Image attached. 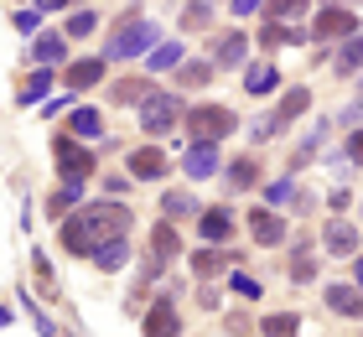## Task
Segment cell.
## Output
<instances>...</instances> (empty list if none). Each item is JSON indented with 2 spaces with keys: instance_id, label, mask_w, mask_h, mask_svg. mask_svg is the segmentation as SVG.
<instances>
[{
  "instance_id": "30",
  "label": "cell",
  "mask_w": 363,
  "mask_h": 337,
  "mask_svg": "<svg viewBox=\"0 0 363 337\" xmlns=\"http://www.w3.org/2000/svg\"><path fill=\"white\" fill-rule=\"evenodd\" d=\"M52 67H37V73H31L26 83H21V104H37V99H47V89H52Z\"/></svg>"
},
{
  "instance_id": "28",
  "label": "cell",
  "mask_w": 363,
  "mask_h": 337,
  "mask_svg": "<svg viewBox=\"0 0 363 337\" xmlns=\"http://www.w3.org/2000/svg\"><path fill=\"white\" fill-rule=\"evenodd\" d=\"M192 213H197L192 192H167V197H161V218H172V223H177V218H192Z\"/></svg>"
},
{
  "instance_id": "32",
  "label": "cell",
  "mask_w": 363,
  "mask_h": 337,
  "mask_svg": "<svg viewBox=\"0 0 363 337\" xmlns=\"http://www.w3.org/2000/svg\"><path fill=\"white\" fill-rule=\"evenodd\" d=\"M306 109H311V94H306V89H291L286 99H280L275 114H280V125H286V120H296V114H306Z\"/></svg>"
},
{
  "instance_id": "20",
  "label": "cell",
  "mask_w": 363,
  "mask_h": 337,
  "mask_svg": "<svg viewBox=\"0 0 363 337\" xmlns=\"http://www.w3.org/2000/svg\"><path fill=\"white\" fill-rule=\"evenodd\" d=\"M156 89H151V83H145V78H125V83H109V99H114V104H145V99H151Z\"/></svg>"
},
{
  "instance_id": "1",
  "label": "cell",
  "mask_w": 363,
  "mask_h": 337,
  "mask_svg": "<svg viewBox=\"0 0 363 337\" xmlns=\"http://www.w3.org/2000/svg\"><path fill=\"white\" fill-rule=\"evenodd\" d=\"M161 42V26L145 21V16H135V21H125L120 31H114V42L104 47V62H125V57H151Z\"/></svg>"
},
{
  "instance_id": "27",
  "label": "cell",
  "mask_w": 363,
  "mask_h": 337,
  "mask_svg": "<svg viewBox=\"0 0 363 337\" xmlns=\"http://www.w3.org/2000/svg\"><path fill=\"white\" fill-rule=\"evenodd\" d=\"M259 42H265V47H296L301 31H296L291 21H265V26H259Z\"/></svg>"
},
{
  "instance_id": "34",
  "label": "cell",
  "mask_w": 363,
  "mask_h": 337,
  "mask_svg": "<svg viewBox=\"0 0 363 337\" xmlns=\"http://www.w3.org/2000/svg\"><path fill=\"white\" fill-rule=\"evenodd\" d=\"M208 21H213V0H192V6L182 11V26H192V31L208 26Z\"/></svg>"
},
{
  "instance_id": "25",
  "label": "cell",
  "mask_w": 363,
  "mask_h": 337,
  "mask_svg": "<svg viewBox=\"0 0 363 337\" xmlns=\"http://www.w3.org/2000/svg\"><path fill=\"white\" fill-rule=\"evenodd\" d=\"M333 67H337V78H348V73H358V67H363V42H358V37H342V47H337V57H333Z\"/></svg>"
},
{
  "instance_id": "13",
  "label": "cell",
  "mask_w": 363,
  "mask_h": 337,
  "mask_svg": "<svg viewBox=\"0 0 363 337\" xmlns=\"http://www.w3.org/2000/svg\"><path fill=\"white\" fill-rule=\"evenodd\" d=\"M353 31H358V21H353V11H322L317 16V26H311V37H317V42H333V37H353Z\"/></svg>"
},
{
  "instance_id": "19",
  "label": "cell",
  "mask_w": 363,
  "mask_h": 337,
  "mask_svg": "<svg viewBox=\"0 0 363 337\" xmlns=\"http://www.w3.org/2000/svg\"><path fill=\"white\" fill-rule=\"evenodd\" d=\"M94 265L99 270H125L130 265V233H125V239H104L94 249Z\"/></svg>"
},
{
  "instance_id": "37",
  "label": "cell",
  "mask_w": 363,
  "mask_h": 337,
  "mask_svg": "<svg viewBox=\"0 0 363 337\" xmlns=\"http://www.w3.org/2000/svg\"><path fill=\"white\" fill-rule=\"evenodd\" d=\"M151 67H182V42H167V47H156L151 57H145Z\"/></svg>"
},
{
  "instance_id": "7",
  "label": "cell",
  "mask_w": 363,
  "mask_h": 337,
  "mask_svg": "<svg viewBox=\"0 0 363 337\" xmlns=\"http://www.w3.org/2000/svg\"><path fill=\"white\" fill-rule=\"evenodd\" d=\"M244 57H250V37H244V31H223V37H213V47H208L213 67H244Z\"/></svg>"
},
{
  "instance_id": "11",
  "label": "cell",
  "mask_w": 363,
  "mask_h": 337,
  "mask_svg": "<svg viewBox=\"0 0 363 337\" xmlns=\"http://www.w3.org/2000/svg\"><path fill=\"white\" fill-rule=\"evenodd\" d=\"M145 337H182V322H177L172 296H156V301H151V311H145Z\"/></svg>"
},
{
  "instance_id": "16",
  "label": "cell",
  "mask_w": 363,
  "mask_h": 337,
  "mask_svg": "<svg viewBox=\"0 0 363 337\" xmlns=\"http://www.w3.org/2000/svg\"><path fill=\"white\" fill-rule=\"evenodd\" d=\"M31 57H37L42 67L68 62V37H62V31H47V37H37V42H31Z\"/></svg>"
},
{
  "instance_id": "26",
  "label": "cell",
  "mask_w": 363,
  "mask_h": 337,
  "mask_svg": "<svg viewBox=\"0 0 363 337\" xmlns=\"http://www.w3.org/2000/svg\"><path fill=\"white\" fill-rule=\"evenodd\" d=\"M291 280H296V285L317 280V249H311V244H296V255H291Z\"/></svg>"
},
{
  "instance_id": "6",
  "label": "cell",
  "mask_w": 363,
  "mask_h": 337,
  "mask_svg": "<svg viewBox=\"0 0 363 337\" xmlns=\"http://www.w3.org/2000/svg\"><path fill=\"white\" fill-rule=\"evenodd\" d=\"M62 249H68V255H94V249H99V233H94V223L84 218V208L62 218Z\"/></svg>"
},
{
  "instance_id": "12",
  "label": "cell",
  "mask_w": 363,
  "mask_h": 337,
  "mask_svg": "<svg viewBox=\"0 0 363 337\" xmlns=\"http://www.w3.org/2000/svg\"><path fill=\"white\" fill-rule=\"evenodd\" d=\"M250 239L255 244H286V218L270 213V208H255L250 213Z\"/></svg>"
},
{
  "instance_id": "46",
  "label": "cell",
  "mask_w": 363,
  "mask_h": 337,
  "mask_svg": "<svg viewBox=\"0 0 363 337\" xmlns=\"http://www.w3.org/2000/svg\"><path fill=\"white\" fill-rule=\"evenodd\" d=\"M358 89H363V78H358Z\"/></svg>"
},
{
  "instance_id": "43",
  "label": "cell",
  "mask_w": 363,
  "mask_h": 337,
  "mask_svg": "<svg viewBox=\"0 0 363 337\" xmlns=\"http://www.w3.org/2000/svg\"><path fill=\"white\" fill-rule=\"evenodd\" d=\"M73 0H37V11H68Z\"/></svg>"
},
{
  "instance_id": "36",
  "label": "cell",
  "mask_w": 363,
  "mask_h": 337,
  "mask_svg": "<svg viewBox=\"0 0 363 337\" xmlns=\"http://www.w3.org/2000/svg\"><path fill=\"white\" fill-rule=\"evenodd\" d=\"M94 26H99V16H94V11H73V16H68V31H62V37H89Z\"/></svg>"
},
{
  "instance_id": "21",
  "label": "cell",
  "mask_w": 363,
  "mask_h": 337,
  "mask_svg": "<svg viewBox=\"0 0 363 337\" xmlns=\"http://www.w3.org/2000/svg\"><path fill=\"white\" fill-rule=\"evenodd\" d=\"M197 228H203L208 244H223L228 233H234V218H228L223 208H213V213H197Z\"/></svg>"
},
{
  "instance_id": "15",
  "label": "cell",
  "mask_w": 363,
  "mask_h": 337,
  "mask_svg": "<svg viewBox=\"0 0 363 337\" xmlns=\"http://www.w3.org/2000/svg\"><path fill=\"white\" fill-rule=\"evenodd\" d=\"M84 182H89V177H62V187L47 197V218H68L78 202H84Z\"/></svg>"
},
{
  "instance_id": "14",
  "label": "cell",
  "mask_w": 363,
  "mask_h": 337,
  "mask_svg": "<svg viewBox=\"0 0 363 337\" xmlns=\"http://www.w3.org/2000/svg\"><path fill=\"white\" fill-rule=\"evenodd\" d=\"M322 249H327V255H353V249H358V228L348 223V218H333V223H327L322 228Z\"/></svg>"
},
{
  "instance_id": "18",
  "label": "cell",
  "mask_w": 363,
  "mask_h": 337,
  "mask_svg": "<svg viewBox=\"0 0 363 337\" xmlns=\"http://www.w3.org/2000/svg\"><path fill=\"white\" fill-rule=\"evenodd\" d=\"M68 130L78 140H99V135H104V120H99L94 104H78V109H68Z\"/></svg>"
},
{
  "instance_id": "22",
  "label": "cell",
  "mask_w": 363,
  "mask_h": 337,
  "mask_svg": "<svg viewBox=\"0 0 363 337\" xmlns=\"http://www.w3.org/2000/svg\"><path fill=\"white\" fill-rule=\"evenodd\" d=\"M275 83H280V73L270 62H250V67H244V89H250V94H275Z\"/></svg>"
},
{
  "instance_id": "17",
  "label": "cell",
  "mask_w": 363,
  "mask_h": 337,
  "mask_svg": "<svg viewBox=\"0 0 363 337\" xmlns=\"http://www.w3.org/2000/svg\"><path fill=\"white\" fill-rule=\"evenodd\" d=\"M62 83H68V89H89V83H104V57H78V62H68Z\"/></svg>"
},
{
  "instance_id": "3",
  "label": "cell",
  "mask_w": 363,
  "mask_h": 337,
  "mask_svg": "<svg viewBox=\"0 0 363 337\" xmlns=\"http://www.w3.org/2000/svg\"><path fill=\"white\" fill-rule=\"evenodd\" d=\"M177 120H187V109H182L177 94H161V89H156V94L140 104V130H145V135H172Z\"/></svg>"
},
{
  "instance_id": "38",
  "label": "cell",
  "mask_w": 363,
  "mask_h": 337,
  "mask_svg": "<svg viewBox=\"0 0 363 337\" xmlns=\"http://www.w3.org/2000/svg\"><path fill=\"white\" fill-rule=\"evenodd\" d=\"M234 291H239L244 301H259V296H265V285H259L255 275H234Z\"/></svg>"
},
{
  "instance_id": "40",
  "label": "cell",
  "mask_w": 363,
  "mask_h": 337,
  "mask_svg": "<svg viewBox=\"0 0 363 337\" xmlns=\"http://www.w3.org/2000/svg\"><path fill=\"white\" fill-rule=\"evenodd\" d=\"M342 150H348V161H353V166H363V125L348 135V145H342Z\"/></svg>"
},
{
  "instance_id": "9",
  "label": "cell",
  "mask_w": 363,
  "mask_h": 337,
  "mask_svg": "<svg viewBox=\"0 0 363 337\" xmlns=\"http://www.w3.org/2000/svg\"><path fill=\"white\" fill-rule=\"evenodd\" d=\"M322 301H327V311H333V316L363 322V291H358V285H327V291H322Z\"/></svg>"
},
{
  "instance_id": "31",
  "label": "cell",
  "mask_w": 363,
  "mask_h": 337,
  "mask_svg": "<svg viewBox=\"0 0 363 337\" xmlns=\"http://www.w3.org/2000/svg\"><path fill=\"white\" fill-rule=\"evenodd\" d=\"M255 182H259V166H255V156H244V161H228V187H234V192L255 187Z\"/></svg>"
},
{
  "instance_id": "2",
  "label": "cell",
  "mask_w": 363,
  "mask_h": 337,
  "mask_svg": "<svg viewBox=\"0 0 363 337\" xmlns=\"http://www.w3.org/2000/svg\"><path fill=\"white\" fill-rule=\"evenodd\" d=\"M187 130H192V140H223V135L239 130V120L228 104H197V109H187Z\"/></svg>"
},
{
  "instance_id": "39",
  "label": "cell",
  "mask_w": 363,
  "mask_h": 337,
  "mask_svg": "<svg viewBox=\"0 0 363 337\" xmlns=\"http://www.w3.org/2000/svg\"><path fill=\"white\" fill-rule=\"evenodd\" d=\"M296 192H301V187H296V172H291L286 182H275V187H270V202H291Z\"/></svg>"
},
{
  "instance_id": "29",
  "label": "cell",
  "mask_w": 363,
  "mask_h": 337,
  "mask_svg": "<svg viewBox=\"0 0 363 337\" xmlns=\"http://www.w3.org/2000/svg\"><path fill=\"white\" fill-rule=\"evenodd\" d=\"M311 11V0H265V16L270 21H301Z\"/></svg>"
},
{
  "instance_id": "8",
  "label": "cell",
  "mask_w": 363,
  "mask_h": 337,
  "mask_svg": "<svg viewBox=\"0 0 363 337\" xmlns=\"http://www.w3.org/2000/svg\"><path fill=\"white\" fill-rule=\"evenodd\" d=\"M223 166V156H218V140H192V150H187V161H182V172H187L192 182H203V177H213Z\"/></svg>"
},
{
  "instance_id": "33",
  "label": "cell",
  "mask_w": 363,
  "mask_h": 337,
  "mask_svg": "<svg viewBox=\"0 0 363 337\" xmlns=\"http://www.w3.org/2000/svg\"><path fill=\"white\" fill-rule=\"evenodd\" d=\"M177 78L187 83V89H203V83L213 78V62H182V67H177Z\"/></svg>"
},
{
  "instance_id": "23",
  "label": "cell",
  "mask_w": 363,
  "mask_h": 337,
  "mask_svg": "<svg viewBox=\"0 0 363 337\" xmlns=\"http://www.w3.org/2000/svg\"><path fill=\"white\" fill-rule=\"evenodd\" d=\"M151 255H156V260H177V255H182V239H177L172 218H167V223H156V233H151Z\"/></svg>"
},
{
  "instance_id": "44",
  "label": "cell",
  "mask_w": 363,
  "mask_h": 337,
  "mask_svg": "<svg viewBox=\"0 0 363 337\" xmlns=\"http://www.w3.org/2000/svg\"><path fill=\"white\" fill-rule=\"evenodd\" d=\"M353 285L363 291V255H358V265H353Z\"/></svg>"
},
{
  "instance_id": "10",
  "label": "cell",
  "mask_w": 363,
  "mask_h": 337,
  "mask_svg": "<svg viewBox=\"0 0 363 337\" xmlns=\"http://www.w3.org/2000/svg\"><path fill=\"white\" fill-rule=\"evenodd\" d=\"M167 150H156V145H140V150H130V177L135 182H161L167 177Z\"/></svg>"
},
{
  "instance_id": "5",
  "label": "cell",
  "mask_w": 363,
  "mask_h": 337,
  "mask_svg": "<svg viewBox=\"0 0 363 337\" xmlns=\"http://www.w3.org/2000/svg\"><path fill=\"white\" fill-rule=\"evenodd\" d=\"M52 156H57V172H62V177H89V172H94V156L78 145V135H57V140H52Z\"/></svg>"
},
{
  "instance_id": "45",
  "label": "cell",
  "mask_w": 363,
  "mask_h": 337,
  "mask_svg": "<svg viewBox=\"0 0 363 337\" xmlns=\"http://www.w3.org/2000/svg\"><path fill=\"white\" fill-rule=\"evenodd\" d=\"M0 327H11V306H6V301H0Z\"/></svg>"
},
{
  "instance_id": "42",
  "label": "cell",
  "mask_w": 363,
  "mask_h": 337,
  "mask_svg": "<svg viewBox=\"0 0 363 337\" xmlns=\"http://www.w3.org/2000/svg\"><path fill=\"white\" fill-rule=\"evenodd\" d=\"M348 120H363V99H353V104H348V109H342V114H337V120H333V125H348Z\"/></svg>"
},
{
  "instance_id": "4",
  "label": "cell",
  "mask_w": 363,
  "mask_h": 337,
  "mask_svg": "<svg viewBox=\"0 0 363 337\" xmlns=\"http://www.w3.org/2000/svg\"><path fill=\"white\" fill-rule=\"evenodd\" d=\"M84 218L94 223L99 244H104V239H125V233L135 228V213H130L125 202H89V208H84Z\"/></svg>"
},
{
  "instance_id": "24",
  "label": "cell",
  "mask_w": 363,
  "mask_h": 337,
  "mask_svg": "<svg viewBox=\"0 0 363 337\" xmlns=\"http://www.w3.org/2000/svg\"><path fill=\"white\" fill-rule=\"evenodd\" d=\"M259 332L265 337H301V316L296 311H270L265 322H259Z\"/></svg>"
},
{
  "instance_id": "41",
  "label": "cell",
  "mask_w": 363,
  "mask_h": 337,
  "mask_svg": "<svg viewBox=\"0 0 363 337\" xmlns=\"http://www.w3.org/2000/svg\"><path fill=\"white\" fill-rule=\"evenodd\" d=\"M228 11L234 16H255V11H265V0H228Z\"/></svg>"
},
{
  "instance_id": "35",
  "label": "cell",
  "mask_w": 363,
  "mask_h": 337,
  "mask_svg": "<svg viewBox=\"0 0 363 337\" xmlns=\"http://www.w3.org/2000/svg\"><path fill=\"white\" fill-rule=\"evenodd\" d=\"M192 270H197V275H218V270H223V255H218V249H197V255H192Z\"/></svg>"
}]
</instances>
